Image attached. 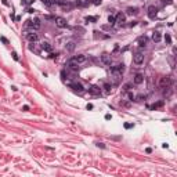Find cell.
Segmentation results:
<instances>
[{
  "mask_svg": "<svg viewBox=\"0 0 177 177\" xmlns=\"http://www.w3.org/2000/svg\"><path fill=\"white\" fill-rule=\"evenodd\" d=\"M133 62L136 64V65H141L144 62V53L143 51H136L134 54H133Z\"/></svg>",
  "mask_w": 177,
  "mask_h": 177,
  "instance_id": "cell-1",
  "label": "cell"
},
{
  "mask_svg": "<svg viewBox=\"0 0 177 177\" xmlns=\"http://www.w3.org/2000/svg\"><path fill=\"white\" fill-rule=\"evenodd\" d=\"M54 22H55V25L58 26V28H67L68 26L65 18H62V17H54Z\"/></svg>",
  "mask_w": 177,
  "mask_h": 177,
  "instance_id": "cell-2",
  "label": "cell"
},
{
  "mask_svg": "<svg viewBox=\"0 0 177 177\" xmlns=\"http://www.w3.org/2000/svg\"><path fill=\"white\" fill-rule=\"evenodd\" d=\"M123 71H125V65H123V64H118V65L112 67V69H111V72L115 73V75H122Z\"/></svg>",
  "mask_w": 177,
  "mask_h": 177,
  "instance_id": "cell-3",
  "label": "cell"
},
{
  "mask_svg": "<svg viewBox=\"0 0 177 177\" xmlns=\"http://www.w3.org/2000/svg\"><path fill=\"white\" fill-rule=\"evenodd\" d=\"M28 26L33 31H37V29H40L42 24H40L39 19H33V21H28Z\"/></svg>",
  "mask_w": 177,
  "mask_h": 177,
  "instance_id": "cell-4",
  "label": "cell"
},
{
  "mask_svg": "<svg viewBox=\"0 0 177 177\" xmlns=\"http://www.w3.org/2000/svg\"><path fill=\"white\" fill-rule=\"evenodd\" d=\"M71 89L73 90L75 93H79V94H82V93L84 92L83 86L80 84V83H72V84H71Z\"/></svg>",
  "mask_w": 177,
  "mask_h": 177,
  "instance_id": "cell-5",
  "label": "cell"
},
{
  "mask_svg": "<svg viewBox=\"0 0 177 177\" xmlns=\"http://www.w3.org/2000/svg\"><path fill=\"white\" fill-rule=\"evenodd\" d=\"M156 14H158V8L155 7V6H149L148 7V17L151 18V19H155Z\"/></svg>",
  "mask_w": 177,
  "mask_h": 177,
  "instance_id": "cell-6",
  "label": "cell"
},
{
  "mask_svg": "<svg viewBox=\"0 0 177 177\" xmlns=\"http://www.w3.org/2000/svg\"><path fill=\"white\" fill-rule=\"evenodd\" d=\"M67 68H68V69H72V71H78V69H79V64L75 62L72 58H71V60L67 62Z\"/></svg>",
  "mask_w": 177,
  "mask_h": 177,
  "instance_id": "cell-7",
  "label": "cell"
},
{
  "mask_svg": "<svg viewBox=\"0 0 177 177\" xmlns=\"http://www.w3.org/2000/svg\"><path fill=\"white\" fill-rule=\"evenodd\" d=\"M170 83H171L170 76H163L162 79H160V82H159V86L160 87H166V86H170Z\"/></svg>",
  "mask_w": 177,
  "mask_h": 177,
  "instance_id": "cell-8",
  "label": "cell"
},
{
  "mask_svg": "<svg viewBox=\"0 0 177 177\" xmlns=\"http://www.w3.org/2000/svg\"><path fill=\"white\" fill-rule=\"evenodd\" d=\"M78 7H89L90 4H92V0H76L75 2Z\"/></svg>",
  "mask_w": 177,
  "mask_h": 177,
  "instance_id": "cell-9",
  "label": "cell"
},
{
  "mask_svg": "<svg viewBox=\"0 0 177 177\" xmlns=\"http://www.w3.org/2000/svg\"><path fill=\"white\" fill-rule=\"evenodd\" d=\"M58 3H60V6L62 7V10H65V11H71V10L73 8V4L72 3H65V2H60V0H58Z\"/></svg>",
  "mask_w": 177,
  "mask_h": 177,
  "instance_id": "cell-10",
  "label": "cell"
},
{
  "mask_svg": "<svg viewBox=\"0 0 177 177\" xmlns=\"http://www.w3.org/2000/svg\"><path fill=\"white\" fill-rule=\"evenodd\" d=\"M72 60H73L75 62H78L79 65H80V64H83L86 60H87V58H86V55H84V54H78V55H75V57L72 58Z\"/></svg>",
  "mask_w": 177,
  "mask_h": 177,
  "instance_id": "cell-11",
  "label": "cell"
},
{
  "mask_svg": "<svg viewBox=\"0 0 177 177\" xmlns=\"http://www.w3.org/2000/svg\"><path fill=\"white\" fill-rule=\"evenodd\" d=\"M26 39L32 43H35V42L39 40V36H37V33H35V32H31V33H26Z\"/></svg>",
  "mask_w": 177,
  "mask_h": 177,
  "instance_id": "cell-12",
  "label": "cell"
},
{
  "mask_svg": "<svg viewBox=\"0 0 177 177\" xmlns=\"http://www.w3.org/2000/svg\"><path fill=\"white\" fill-rule=\"evenodd\" d=\"M89 93L93 94V95H100L101 94V89L98 87V86H92V87L89 89Z\"/></svg>",
  "mask_w": 177,
  "mask_h": 177,
  "instance_id": "cell-13",
  "label": "cell"
},
{
  "mask_svg": "<svg viewBox=\"0 0 177 177\" xmlns=\"http://www.w3.org/2000/svg\"><path fill=\"white\" fill-rule=\"evenodd\" d=\"M101 61H103L105 65H109V64H111V55L107 54V53H104V54L101 55Z\"/></svg>",
  "mask_w": 177,
  "mask_h": 177,
  "instance_id": "cell-14",
  "label": "cell"
},
{
  "mask_svg": "<svg viewBox=\"0 0 177 177\" xmlns=\"http://www.w3.org/2000/svg\"><path fill=\"white\" fill-rule=\"evenodd\" d=\"M125 21H126V17H125V14H122V13H119V14L116 15V18H115V22L120 24V25L125 22Z\"/></svg>",
  "mask_w": 177,
  "mask_h": 177,
  "instance_id": "cell-15",
  "label": "cell"
},
{
  "mask_svg": "<svg viewBox=\"0 0 177 177\" xmlns=\"http://www.w3.org/2000/svg\"><path fill=\"white\" fill-rule=\"evenodd\" d=\"M40 49L44 51H51V44L47 42H43V43H40Z\"/></svg>",
  "mask_w": 177,
  "mask_h": 177,
  "instance_id": "cell-16",
  "label": "cell"
},
{
  "mask_svg": "<svg viewBox=\"0 0 177 177\" xmlns=\"http://www.w3.org/2000/svg\"><path fill=\"white\" fill-rule=\"evenodd\" d=\"M143 82H144V76H143L141 73H137L136 76H134V83L136 84H141Z\"/></svg>",
  "mask_w": 177,
  "mask_h": 177,
  "instance_id": "cell-17",
  "label": "cell"
},
{
  "mask_svg": "<svg viewBox=\"0 0 177 177\" xmlns=\"http://www.w3.org/2000/svg\"><path fill=\"white\" fill-rule=\"evenodd\" d=\"M75 47H76V44H75V42H68L67 46H65V50L67 51H73Z\"/></svg>",
  "mask_w": 177,
  "mask_h": 177,
  "instance_id": "cell-18",
  "label": "cell"
},
{
  "mask_svg": "<svg viewBox=\"0 0 177 177\" xmlns=\"http://www.w3.org/2000/svg\"><path fill=\"white\" fill-rule=\"evenodd\" d=\"M147 42H148L147 37H145V36H141L140 39H138V46H140V47H145Z\"/></svg>",
  "mask_w": 177,
  "mask_h": 177,
  "instance_id": "cell-19",
  "label": "cell"
},
{
  "mask_svg": "<svg viewBox=\"0 0 177 177\" xmlns=\"http://www.w3.org/2000/svg\"><path fill=\"white\" fill-rule=\"evenodd\" d=\"M160 39H162V36H160L159 32H154V33H152V40L155 43H158V42H160Z\"/></svg>",
  "mask_w": 177,
  "mask_h": 177,
  "instance_id": "cell-20",
  "label": "cell"
},
{
  "mask_svg": "<svg viewBox=\"0 0 177 177\" xmlns=\"http://www.w3.org/2000/svg\"><path fill=\"white\" fill-rule=\"evenodd\" d=\"M137 13H138V10H137L136 7H129V8H127V14H130V15L137 14Z\"/></svg>",
  "mask_w": 177,
  "mask_h": 177,
  "instance_id": "cell-21",
  "label": "cell"
},
{
  "mask_svg": "<svg viewBox=\"0 0 177 177\" xmlns=\"http://www.w3.org/2000/svg\"><path fill=\"white\" fill-rule=\"evenodd\" d=\"M104 89H105V93H111V84L105 83V84H104Z\"/></svg>",
  "mask_w": 177,
  "mask_h": 177,
  "instance_id": "cell-22",
  "label": "cell"
},
{
  "mask_svg": "<svg viewBox=\"0 0 177 177\" xmlns=\"http://www.w3.org/2000/svg\"><path fill=\"white\" fill-rule=\"evenodd\" d=\"M108 22H109V25H114V24H115V17L109 15V17H108Z\"/></svg>",
  "mask_w": 177,
  "mask_h": 177,
  "instance_id": "cell-23",
  "label": "cell"
},
{
  "mask_svg": "<svg viewBox=\"0 0 177 177\" xmlns=\"http://www.w3.org/2000/svg\"><path fill=\"white\" fill-rule=\"evenodd\" d=\"M86 21H90V22H94V21H97V17H86Z\"/></svg>",
  "mask_w": 177,
  "mask_h": 177,
  "instance_id": "cell-24",
  "label": "cell"
},
{
  "mask_svg": "<svg viewBox=\"0 0 177 177\" xmlns=\"http://www.w3.org/2000/svg\"><path fill=\"white\" fill-rule=\"evenodd\" d=\"M130 87H132V84H125V92H129V90H130Z\"/></svg>",
  "mask_w": 177,
  "mask_h": 177,
  "instance_id": "cell-25",
  "label": "cell"
},
{
  "mask_svg": "<svg viewBox=\"0 0 177 177\" xmlns=\"http://www.w3.org/2000/svg\"><path fill=\"white\" fill-rule=\"evenodd\" d=\"M162 2H163L165 4H171V2H173V0H162Z\"/></svg>",
  "mask_w": 177,
  "mask_h": 177,
  "instance_id": "cell-26",
  "label": "cell"
},
{
  "mask_svg": "<svg viewBox=\"0 0 177 177\" xmlns=\"http://www.w3.org/2000/svg\"><path fill=\"white\" fill-rule=\"evenodd\" d=\"M165 40L168 42V43H170V36H169V35H166V36H165Z\"/></svg>",
  "mask_w": 177,
  "mask_h": 177,
  "instance_id": "cell-27",
  "label": "cell"
},
{
  "mask_svg": "<svg viewBox=\"0 0 177 177\" xmlns=\"http://www.w3.org/2000/svg\"><path fill=\"white\" fill-rule=\"evenodd\" d=\"M42 2H43V3H44V4H47V6H50V4H51V3L49 2V0H42Z\"/></svg>",
  "mask_w": 177,
  "mask_h": 177,
  "instance_id": "cell-28",
  "label": "cell"
},
{
  "mask_svg": "<svg viewBox=\"0 0 177 177\" xmlns=\"http://www.w3.org/2000/svg\"><path fill=\"white\" fill-rule=\"evenodd\" d=\"M125 127L126 129H130V127H133V125H129V123H127V125H125Z\"/></svg>",
  "mask_w": 177,
  "mask_h": 177,
  "instance_id": "cell-29",
  "label": "cell"
}]
</instances>
